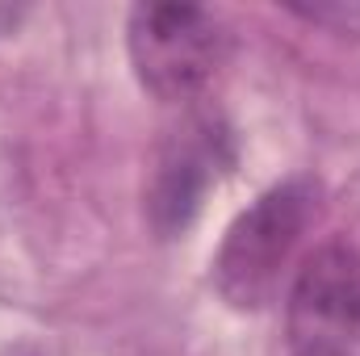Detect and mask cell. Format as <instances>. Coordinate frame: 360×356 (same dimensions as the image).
<instances>
[{"instance_id":"cell-2","label":"cell","mask_w":360,"mask_h":356,"mask_svg":"<svg viewBox=\"0 0 360 356\" xmlns=\"http://www.w3.org/2000/svg\"><path fill=\"white\" fill-rule=\"evenodd\" d=\"M126 46L134 76L147 92H155L160 101H193L222 72L231 34L201 4L147 0L130 8Z\"/></svg>"},{"instance_id":"cell-5","label":"cell","mask_w":360,"mask_h":356,"mask_svg":"<svg viewBox=\"0 0 360 356\" xmlns=\"http://www.w3.org/2000/svg\"><path fill=\"white\" fill-rule=\"evenodd\" d=\"M297 17L319 21V25H340V30H360V4H289Z\"/></svg>"},{"instance_id":"cell-1","label":"cell","mask_w":360,"mask_h":356,"mask_svg":"<svg viewBox=\"0 0 360 356\" xmlns=\"http://www.w3.org/2000/svg\"><path fill=\"white\" fill-rule=\"evenodd\" d=\"M319 184L310 177H289L260 193L226 231L218 256H214V285L218 293L239 310L269 306L281 289L285 268L293 265V252L302 235L319 218Z\"/></svg>"},{"instance_id":"cell-3","label":"cell","mask_w":360,"mask_h":356,"mask_svg":"<svg viewBox=\"0 0 360 356\" xmlns=\"http://www.w3.org/2000/svg\"><path fill=\"white\" fill-rule=\"evenodd\" d=\"M285 340L293 356H352L360 348V252L352 243H323L293 272Z\"/></svg>"},{"instance_id":"cell-4","label":"cell","mask_w":360,"mask_h":356,"mask_svg":"<svg viewBox=\"0 0 360 356\" xmlns=\"http://www.w3.org/2000/svg\"><path fill=\"white\" fill-rule=\"evenodd\" d=\"M222 164H231V143L218 130V122H205V117L184 122L160 147L155 172L147 184V218L164 239L180 235L201 214V201L218 180Z\"/></svg>"},{"instance_id":"cell-6","label":"cell","mask_w":360,"mask_h":356,"mask_svg":"<svg viewBox=\"0 0 360 356\" xmlns=\"http://www.w3.org/2000/svg\"><path fill=\"white\" fill-rule=\"evenodd\" d=\"M21 17H25V8H21V4H0V34H8Z\"/></svg>"}]
</instances>
